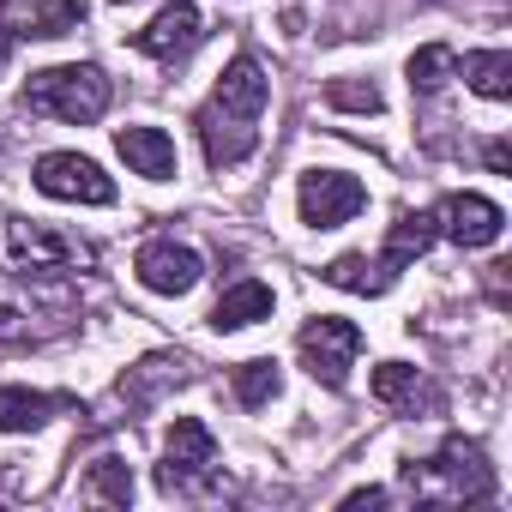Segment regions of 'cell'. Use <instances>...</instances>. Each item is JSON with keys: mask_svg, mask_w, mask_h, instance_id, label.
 Returning a JSON list of instances; mask_svg holds the SVG:
<instances>
[{"mask_svg": "<svg viewBox=\"0 0 512 512\" xmlns=\"http://www.w3.org/2000/svg\"><path fill=\"white\" fill-rule=\"evenodd\" d=\"M272 103V79L266 67L253 55H235L211 91V103L199 109V145H205V163L211 169H235L253 157V145H260V115Z\"/></svg>", "mask_w": 512, "mask_h": 512, "instance_id": "6da1fadb", "label": "cell"}, {"mask_svg": "<svg viewBox=\"0 0 512 512\" xmlns=\"http://www.w3.org/2000/svg\"><path fill=\"white\" fill-rule=\"evenodd\" d=\"M404 488L422 494L428 506H446V500H488V494H494V470H488V458H482L476 440H458V434H452L434 458L404 464Z\"/></svg>", "mask_w": 512, "mask_h": 512, "instance_id": "7a4b0ae2", "label": "cell"}, {"mask_svg": "<svg viewBox=\"0 0 512 512\" xmlns=\"http://www.w3.org/2000/svg\"><path fill=\"white\" fill-rule=\"evenodd\" d=\"M25 109H31V115H49V121H67V127H91V121H103V109H109V79H103V67H91V61L31 73Z\"/></svg>", "mask_w": 512, "mask_h": 512, "instance_id": "3957f363", "label": "cell"}, {"mask_svg": "<svg viewBox=\"0 0 512 512\" xmlns=\"http://www.w3.org/2000/svg\"><path fill=\"white\" fill-rule=\"evenodd\" d=\"M73 320V290L61 284V272H19V284H0V350L19 344H43V332L31 320Z\"/></svg>", "mask_w": 512, "mask_h": 512, "instance_id": "277c9868", "label": "cell"}, {"mask_svg": "<svg viewBox=\"0 0 512 512\" xmlns=\"http://www.w3.org/2000/svg\"><path fill=\"white\" fill-rule=\"evenodd\" d=\"M157 482H163V494L217 488V440H211V428L199 416H175L169 446H163V464H157Z\"/></svg>", "mask_w": 512, "mask_h": 512, "instance_id": "5b68a950", "label": "cell"}, {"mask_svg": "<svg viewBox=\"0 0 512 512\" xmlns=\"http://www.w3.org/2000/svg\"><path fill=\"white\" fill-rule=\"evenodd\" d=\"M296 356H302V368H308L326 392H344V386H350V368H356V356H362V326L320 314V320L302 326Z\"/></svg>", "mask_w": 512, "mask_h": 512, "instance_id": "8992f818", "label": "cell"}, {"mask_svg": "<svg viewBox=\"0 0 512 512\" xmlns=\"http://www.w3.org/2000/svg\"><path fill=\"white\" fill-rule=\"evenodd\" d=\"M296 205H302L308 229H338L368 205V187L356 175H344V169H308L302 187H296Z\"/></svg>", "mask_w": 512, "mask_h": 512, "instance_id": "52a82bcc", "label": "cell"}, {"mask_svg": "<svg viewBox=\"0 0 512 512\" xmlns=\"http://www.w3.org/2000/svg\"><path fill=\"white\" fill-rule=\"evenodd\" d=\"M7 241H13V260H19V272H73V266H91V247L85 241H73V235H61V229H49V223H31V217H13L7 223Z\"/></svg>", "mask_w": 512, "mask_h": 512, "instance_id": "ba28073f", "label": "cell"}, {"mask_svg": "<svg viewBox=\"0 0 512 512\" xmlns=\"http://www.w3.org/2000/svg\"><path fill=\"white\" fill-rule=\"evenodd\" d=\"M31 175H37V193L67 199V205H109L115 199V181L79 151H49V157H37Z\"/></svg>", "mask_w": 512, "mask_h": 512, "instance_id": "9c48e42d", "label": "cell"}, {"mask_svg": "<svg viewBox=\"0 0 512 512\" xmlns=\"http://www.w3.org/2000/svg\"><path fill=\"white\" fill-rule=\"evenodd\" d=\"M133 272H139V284H145L151 296H187V290L205 278V260H199L193 247H181V241L157 235V241H145V247H139Z\"/></svg>", "mask_w": 512, "mask_h": 512, "instance_id": "30bf717a", "label": "cell"}, {"mask_svg": "<svg viewBox=\"0 0 512 512\" xmlns=\"http://www.w3.org/2000/svg\"><path fill=\"white\" fill-rule=\"evenodd\" d=\"M199 37H205V19H199V7L193 0H169V7L133 37V49L139 55H151V61H181V55H193L199 49Z\"/></svg>", "mask_w": 512, "mask_h": 512, "instance_id": "8fae6325", "label": "cell"}, {"mask_svg": "<svg viewBox=\"0 0 512 512\" xmlns=\"http://www.w3.org/2000/svg\"><path fill=\"white\" fill-rule=\"evenodd\" d=\"M434 223H440V235L458 241V247H488V241H500L506 211H500L494 199H482V193H452V199H440Z\"/></svg>", "mask_w": 512, "mask_h": 512, "instance_id": "7c38bea8", "label": "cell"}, {"mask_svg": "<svg viewBox=\"0 0 512 512\" xmlns=\"http://www.w3.org/2000/svg\"><path fill=\"white\" fill-rule=\"evenodd\" d=\"M79 19H85V0H0V25L13 37H37V43L79 31Z\"/></svg>", "mask_w": 512, "mask_h": 512, "instance_id": "4fadbf2b", "label": "cell"}, {"mask_svg": "<svg viewBox=\"0 0 512 512\" xmlns=\"http://www.w3.org/2000/svg\"><path fill=\"white\" fill-rule=\"evenodd\" d=\"M115 151H121V163H127L133 175H145V181H169V175H175V139H169L163 127H121V133H115Z\"/></svg>", "mask_w": 512, "mask_h": 512, "instance_id": "5bb4252c", "label": "cell"}, {"mask_svg": "<svg viewBox=\"0 0 512 512\" xmlns=\"http://www.w3.org/2000/svg\"><path fill=\"white\" fill-rule=\"evenodd\" d=\"M260 320H272V284H260V278L229 284L217 296V308H211V326L217 332H241V326H260Z\"/></svg>", "mask_w": 512, "mask_h": 512, "instance_id": "9a60e30c", "label": "cell"}, {"mask_svg": "<svg viewBox=\"0 0 512 512\" xmlns=\"http://www.w3.org/2000/svg\"><path fill=\"white\" fill-rule=\"evenodd\" d=\"M332 290H350V296H386L398 284V272L386 260H368V253H338V260L320 272Z\"/></svg>", "mask_w": 512, "mask_h": 512, "instance_id": "2e32d148", "label": "cell"}, {"mask_svg": "<svg viewBox=\"0 0 512 512\" xmlns=\"http://www.w3.org/2000/svg\"><path fill=\"white\" fill-rule=\"evenodd\" d=\"M55 410H67V398L31 392V386H7V392H0V434H31V428H43Z\"/></svg>", "mask_w": 512, "mask_h": 512, "instance_id": "e0dca14e", "label": "cell"}, {"mask_svg": "<svg viewBox=\"0 0 512 512\" xmlns=\"http://www.w3.org/2000/svg\"><path fill=\"white\" fill-rule=\"evenodd\" d=\"M434 235H440L434 211H404V217L392 223V235H386V253H380V260H386L392 272H404L410 260H422V253L434 247Z\"/></svg>", "mask_w": 512, "mask_h": 512, "instance_id": "ac0fdd59", "label": "cell"}, {"mask_svg": "<svg viewBox=\"0 0 512 512\" xmlns=\"http://www.w3.org/2000/svg\"><path fill=\"white\" fill-rule=\"evenodd\" d=\"M458 73H464V85H470L476 97H488V103H506V97H512V55H506V49H476V55L458 61Z\"/></svg>", "mask_w": 512, "mask_h": 512, "instance_id": "d6986e66", "label": "cell"}, {"mask_svg": "<svg viewBox=\"0 0 512 512\" xmlns=\"http://www.w3.org/2000/svg\"><path fill=\"white\" fill-rule=\"evenodd\" d=\"M187 380V362L181 356H145L139 368H127V380H121V398L133 404V410H145L163 386H181Z\"/></svg>", "mask_w": 512, "mask_h": 512, "instance_id": "ffe728a7", "label": "cell"}, {"mask_svg": "<svg viewBox=\"0 0 512 512\" xmlns=\"http://www.w3.org/2000/svg\"><path fill=\"white\" fill-rule=\"evenodd\" d=\"M374 398H380V404H392V410L440 404V398L428 392V380H422L416 368H404V362H380V368H374Z\"/></svg>", "mask_w": 512, "mask_h": 512, "instance_id": "44dd1931", "label": "cell"}, {"mask_svg": "<svg viewBox=\"0 0 512 512\" xmlns=\"http://www.w3.org/2000/svg\"><path fill=\"white\" fill-rule=\"evenodd\" d=\"M404 73H410V91H416V97H434V91L458 73V55H452L446 43H428V49H416V55H410V67H404Z\"/></svg>", "mask_w": 512, "mask_h": 512, "instance_id": "7402d4cb", "label": "cell"}, {"mask_svg": "<svg viewBox=\"0 0 512 512\" xmlns=\"http://www.w3.org/2000/svg\"><path fill=\"white\" fill-rule=\"evenodd\" d=\"M85 494L103 500V506H127V500H133V470H127L121 458H97L91 476H85Z\"/></svg>", "mask_w": 512, "mask_h": 512, "instance_id": "603a6c76", "label": "cell"}, {"mask_svg": "<svg viewBox=\"0 0 512 512\" xmlns=\"http://www.w3.org/2000/svg\"><path fill=\"white\" fill-rule=\"evenodd\" d=\"M235 398H241L247 410L272 404V398H278V362H241V368H235Z\"/></svg>", "mask_w": 512, "mask_h": 512, "instance_id": "cb8c5ba5", "label": "cell"}, {"mask_svg": "<svg viewBox=\"0 0 512 512\" xmlns=\"http://www.w3.org/2000/svg\"><path fill=\"white\" fill-rule=\"evenodd\" d=\"M326 103L344 109V115H380V91L368 79H332L326 85Z\"/></svg>", "mask_w": 512, "mask_h": 512, "instance_id": "d4e9b609", "label": "cell"}, {"mask_svg": "<svg viewBox=\"0 0 512 512\" xmlns=\"http://www.w3.org/2000/svg\"><path fill=\"white\" fill-rule=\"evenodd\" d=\"M482 163H488L494 175H506V169H512V145H506V139H488V145H482Z\"/></svg>", "mask_w": 512, "mask_h": 512, "instance_id": "484cf974", "label": "cell"}, {"mask_svg": "<svg viewBox=\"0 0 512 512\" xmlns=\"http://www.w3.org/2000/svg\"><path fill=\"white\" fill-rule=\"evenodd\" d=\"M344 506L356 512V506H386V488H356V494H344Z\"/></svg>", "mask_w": 512, "mask_h": 512, "instance_id": "4316f807", "label": "cell"}, {"mask_svg": "<svg viewBox=\"0 0 512 512\" xmlns=\"http://www.w3.org/2000/svg\"><path fill=\"white\" fill-rule=\"evenodd\" d=\"M7 61H13V31L0 25V73H7Z\"/></svg>", "mask_w": 512, "mask_h": 512, "instance_id": "83f0119b", "label": "cell"}]
</instances>
